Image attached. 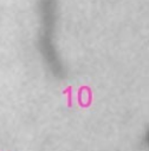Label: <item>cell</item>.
<instances>
[{"mask_svg":"<svg viewBox=\"0 0 149 151\" xmlns=\"http://www.w3.org/2000/svg\"><path fill=\"white\" fill-rule=\"evenodd\" d=\"M38 14L39 54L48 73L57 79H63L66 70L57 45L58 0H38Z\"/></svg>","mask_w":149,"mask_h":151,"instance_id":"cell-1","label":"cell"}]
</instances>
